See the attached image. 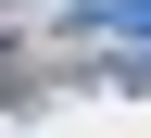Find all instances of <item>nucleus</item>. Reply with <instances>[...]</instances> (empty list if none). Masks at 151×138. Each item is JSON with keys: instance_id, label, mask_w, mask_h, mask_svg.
I'll return each mask as SVG.
<instances>
[{"instance_id": "1", "label": "nucleus", "mask_w": 151, "mask_h": 138, "mask_svg": "<svg viewBox=\"0 0 151 138\" xmlns=\"http://www.w3.org/2000/svg\"><path fill=\"white\" fill-rule=\"evenodd\" d=\"M63 38H151V0H76Z\"/></svg>"}]
</instances>
